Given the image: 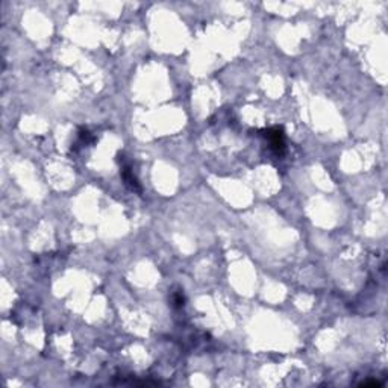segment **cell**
<instances>
[{"label": "cell", "instance_id": "6da1fadb", "mask_svg": "<svg viewBox=\"0 0 388 388\" xmlns=\"http://www.w3.org/2000/svg\"><path fill=\"white\" fill-rule=\"evenodd\" d=\"M266 138L270 143V147L276 153H282L285 149V141H284V131L281 127H272L266 132Z\"/></svg>", "mask_w": 388, "mask_h": 388}, {"label": "cell", "instance_id": "7a4b0ae2", "mask_svg": "<svg viewBox=\"0 0 388 388\" xmlns=\"http://www.w3.org/2000/svg\"><path fill=\"white\" fill-rule=\"evenodd\" d=\"M121 175H123V179H124L126 185L131 187V190H137V191H140L138 181H137V178L134 176V173L131 172V169H127L126 166H123V167H121Z\"/></svg>", "mask_w": 388, "mask_h": 388}]
</instances>
